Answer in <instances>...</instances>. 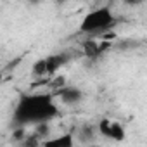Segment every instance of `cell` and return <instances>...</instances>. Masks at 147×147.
<instances>
[{"label":"cell","instance_id":"52a82bcc","mask_svg":"<svg viewBox=\"0 0 147 147\" xmlns=\"http://www.w3.org/2000/svg\"><path fill=\"white\" fill-rule=\"evenodd\" d=\"M45 145L49 147H73L75 145V138H73L71 133H64L61 137H55V138H50V140H43Z\"/></svg>","mask_w":147,"mask_h":147},{"label":"cell","instance_id":"8992f818","mask_svg":"<svg viewBox=\"0 0 147 147\" xmlns=\"http://www.w3.org/2000/svg\"><path fill=\"white\" fill-rule=\"evenodd\" d=\"M69 55L67 54H54L50 57H47V66H49V75H54L55 71H59L66 62H67Z\"/></svg>","mask_w":147,"mask_h":147},{"label":"cell","instance_id":"9c48e42d","mask_svg":"<svg viewBox=\"0 0 147 147\" xmlns=\"http://www.w3.org/2000/svg\"><path fill=\"white\" fill-rule=\"evenodd\" d=\"M49 123H50V121H43V123L35 125V135H36L38 138L47 137V135L50 133V125H49Z\"/></svg>","mask_w":147,"mask_h":147},{"label":"cell","instance_id":"3957f363","mask_svg":"<svg viewBox=\"0 0 147 147\" xmlns=\"http://www.w3.org/2000/svg\"><path fill=\"white\" fill-rule=\"evenodd\" d=\"M99 133L102 137L111 138V140H116V142L125 140V128L118 121H111L107 118H104V119L99 121Z\"/></svg>","mask_w":147,"mask_h":147},{"label":"cell","instance_id":"ba28073f","mask_svg":"<svg viewBox=\"0 0 147 147\" xmlns=\"http://www.w3.org/2000/svg\"><path fill=\"white\" fill-rule=\"evenodd\" d=\"M33 75H35V76H45V75H49L47 57H45V59H38V61L33 64Z\"/></svg>","mask_w":147,"mask_h":147},{"label":"cell","instance_id":"7a4b0ae2","mask_svg":"<svg viewBox=\"0 0 147 147\" xmlns=\"http://www.w3.org/2000/svg\"><path fill=\"white\" fill-rule=\"evenodd\" d=\"M116 24V16L109 7H99L87 12L80 23V31L85 35H100Z\"/></svg>","mask_w":147,"mask_h":147},{"label":"cell","instance_id":"277c9868","mask_svg":"<svg viewBox=\"0 0 147 147\" xmlns=\"http://www.w3.org/2000/svg\"><path fill=\"white\" fill-rule=\"evenodd\" d=\"M55 95L61 99L62 104H67V106L78 104L83 99V92L80 88H76V87H62V88H57Z\"/></svg>","mask_w":147,"mask_h":147},{"label":"cell","instance_id":"7c38bea8","mask_svg":"<svg viewBox=\"0 0 147 147\" xmlns=\"http://www.w3.org/2000/svg\"><path fill=\"white\" fill-rule=\"evenodd\" d=\"M31 2H42V0H31Z\"/></svg>","mask_w":147,"mask_h":147},{"label":"cell","instance_id":"6da1fadb","mask_svg":"<svg viewBox=\"0 0 147 147\" xmlns=\"http://www.w3.org/2000/svg\"><path fill=\"white\" fill-rule=\"evenodd\" d=\"M59 114L55 104V94H26L23 95L14 109V125L30 126L43 121H50Z\"/></svg>","mask_w":147,"mask_h":147},{"label":"cell","instance_id":"8fae6325","mask_svg":"<svg viewBox=\"0 0 147 147\" xmlns=\"http://www.w3.org/2000/svg\"><path fill=\"white\" fill-rule=\"evenodd\" d=\"M54 2H55V4H59V5H61V4H64V2H66V0H54Z\"/></svg>","mask_w":147,"mask_h":147},{"label":"cell","instance_id":"30bf717a","mask_svg":"<svg viewBox=\"0 0 147 147\" xmlns=\"http://www.w3.org/2000/svg\"><path fill=\"white\" fill-rule=\"evenodd\" d=\"M123 2L126 4V5H131V7H135V5H140L144 0H123Z\"/></svg>","mask_w":147,"mask_h":147},{"label":"cell","instance_id":"5b68a950","mask_svg":"<svg viewBox=\"0 0 147 147\" xmlns=\"http://www.w3.org/2000/svg\"><path fill=\"white\" fill-rule=\"evenodd\" d=\"M107 47H109L107 43H100V42H97V40L90 38V40H87V42L83 43V52H85V55H88V57H92V59H94V57L100 55Z\"/></svg>","mask_w":147,"mask_h":147}]
</instances>
